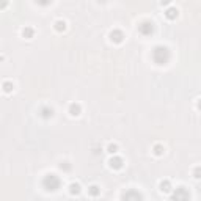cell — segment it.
<instances>
[{
    "label": "cell",
    "mask_w": 201,
    "mask_h": 201,
    "mask_svg": "<svg viewBox=\"0 0 201 201\" xmlns=\"http://www.w3.org/2000/svg\"><path fill=\"white\" fill-rule=\"evenodd\" d=\"M152 58H154V61H156V63H159V64L167 63V60L170 58L168 49H167V47H162V46L156 47V49H154V52H152Z\"/></svg>",
    "instance_id": "1"
},
{
    "label": "cell",
    "mask_w": 201,
    "mask_h": 201,
    "mask_svg": "<svg viewBox=\"0 0 201 201\" xmlns=\"http://www.w3.org/2000/svg\"><path fill=\"white\" fill-rule=\"evenodd\" d=\"M44 187L47 189V190H55V189H58L60 185V179L57 177L55 175H47L44 177Z\"/></svg>",
    "instance_id": "2"
},
{
    "label": "cell",
    "mask_w": 201,
    "mask_h": 201,
    "mask_svg": "<svg viewBox=\"0 0 201 201\" xmlns=\"http://www.w3.org/2000/svg\"><path fill=\"white\" fill-rule=\"evenodd\" d=\"M189 198H190V195H189V192L185 190L184 187H179L176 189L175 195H173V201H189Z\"/></svg>",
    "instance_id": "3"
},
{
    "label": "cell",
    "mask_w": 201,
    "mask_h": 201,
    "mask_svg": "<svg viewBox=\"0 0 201 201\" xmlns=\"http://www.w3.org/2000/svg\"><path fill=\"white\" fill-rule=\"evenodd\" d=\"M123 201H141V195L135 190H129L127 193H124Z\"/></svg>",
    "instance_id": "4"
},
{
    "label": "cell",
    "mask_w": 201,
    "mask_h": 201,
    "mask_svg": "<svg viewBox=\"0 0 201 201\" xmlns=\"http://www.w3.org/2000/svg\"><path fill=\"white\" fill-rule=\"evenodd\" d=\"M109 164H110V167H112V168L119 170V168L123 167V159H119V157H112Z\"/></svg>",
    "instance_id": "5"
},
{
    "label": "cell",
    "mask_w": 201,
    "mask_h": 201,
    "mask_svg": "<svg viewBox=\"0 0 201 201\" xmlns=\"http://www.w3.org/2000/svg\"><path fill=\"white\" fill-rule=\"evenodd\" d=\"M138 28H140V32L143 35H149L151 32H152V24H149V22H143Z\"/></svg>",
    "instance_id": "6"
},
{
    "label": "cell",
    "mask_w": 201,
    "mask_h": 201,
    "mask_svg": "<svg viewBox=\"0 0 201 201\" xmlns=\"http://www.w3.org/2000/svg\"><path fill=\"white\" fill-rule=\"evenodd\" d=\"M110 38H112V41H115V42H121L123 41V33L119 32V30H113V32L110 33Z\"/></svg>",
    "instance_id": "7"
},
{
    "label": "cell",
    "mask_w": 201,
    "mask_h": 201,
    "mask_svg": "<svg viewBox=\"0 0 201 201\" xmlns=\"http://www.w3.org/2000/svg\"><path fill=\"white\" fill-rule=\"evenodd\" d=\"M69 113H71L72 116L80 115V105H77V104H71V107H69Z\"/></svg>",
    "instance_id": "8"
},
{
    "label": "cell",
    "mask_w": 201,
    "mask_h": 201,
    "mask_svg": "<svg viewBox=\"0 0 201 201\" xmlns=\"http://www.w3.org/2000/svg\"><path fill=\"white\" fill-rule=\"evenodd\" d=\"M160 190L162 192H170V190H171L170 181H162V182H160Z\"/></svg>",
    "instance_id": "9"
},
{
    "label": "cell",
    "mask_w": 201,
    "mask_h": 201,
    "mask_svg": "<svg viewBox=\"0 0 201 201\" xmlns=\"http://www.w3.org/2000/svg\"><path fill=\"white\" fill-rule=\"evenodd\" d=\"M64 28H66V22H64V21H57V22H55V30H58V32H63Z\"/></svg>",
    "instance_id": "10"
},
{
    "label": "cell",
    "mask_w": 201,
    "mask_h": 201,
    "mask_svg": "<svg viewBox=\"0 0 201 201\" xmlns=\"http://www.w3.org/2000/svg\"><path fill=\"white\" fill-rule=\"evenodd\" d=\"M69 192H71L72 195H77V193L80 192V185L79 184H71L69 185Z\"/></svg>",
    "instance_id": "11"
},
{
    "label": "cell",
    "mask_w": 201,
    "mask_h": 201,
    "mask_svg": "<svg viewBox=\"0 0 201 201\" xmlns=\"http://www.w3.org/2000/svg\"><path fill=\"white\" fill-rule=\"evenodd\" d=\"M165 14H167V17H168V19H175V17L177 16V10H175V8H170Z\"/></svg>",
    "instance_id": "12"
},
{
    "label": "cell",
    "mask_w": 201,
    "mask_h": 201,
    "mask_svg": "<svg viewBox=\"0 0 201 201\" xmlns=\"http://www.w3.org/2000/svg\"><path fill=\"white\" fill-rule=\"evenodd\" d=\"M22 33H24L25 38H32V36H33V28L27 27V28H24V32H22Z\"/></svg>",
    "instance_id": "13"
},
{
    "label": "cell",
    "mask_w": 201,
    "mask_h": 201,
    "mask_svg": "<svg viewBox=\"0 0 201 201\" xmlns=\"http://www.w3.org/2000/svg\"><path fill=\"white\" fill-rule=\"evenodd\" d=\"M99 189L98 187H96V185H91V187H90V193H91V195L93 196H96V195H99Z\"/></svg>",
    "instance_id": "14"
},
{
    "label": "cell",
    "mask_w": 201,
    "mask_h": 201,
    "mask_svg": "<svg viewBox=\"0 0 201 201\" xmlns=\"http://www.w3.org/2000/svg\"><path fill=\"white\" fill-rule=\"evenodd\" d=\"M193 176H195L196 179H201V167H196L193 170Z\"/></svg>",
    "instance_id": "15"
},
{
    "label": "cell",
    "mask_w": 201,
    "mask_h": 201,
    "mask_svg": "<svg viewBox=\"0 0 201 201\" xmlns=\"http://www.w3.org/2000/svg\"><path fill=\"white\" fill-rule=\"evenodd\" d=\"M107 151H109L110 154H115V152L118 151V146H116V145H112V143H110V145H109V148H107Z\"/></svg>",
    "instance_id": "16"
},
{
    "label": "cell",
    "mask_w": 201,
    "mask_h": 201,
    "mask_svg": "<svg viewBox=\"0 0 201 201\" xmlns=\"http://www.w3.org/2000/svg\"><path fill=\"white\" fill-rule=\"evenodd\" d=\"M154 152L157 154V156H160L162 152H164V148H162L160 145H157V146H154Z\"/></svg>",
    "instance_id": "17"
},
{
    "label": "cell",
    "mask_w": 201,
    "mask_h": 201,
    "mask_svg": "<svg viewBox=\"0 0 201 201\" xmlns=\"http://www.w3.org/2000/svg\"><path fill=\"white\" fill-rule=\"evenodd\" d=\"M50 115H52V110H49V109H42V116H44V118L50 116Z\"/></svg>",
    "instance_id": "18"
},
{
    "label": "cell",
    "mask_w": 201,
    "mask_h": 201,
    "mask_svg": "<svg viewBox=\"0 0 201 201\" xmlns=\"http://www.w3.org/2000/svg\"><path fill=\"white\" fill-rule=\"evenodd\" d=\"M3 88H5V91L8 93V91H11V88H13V85H11L10 82H5V83H3Z\"/></svg>",
    "instance_id": "19"
},
{
    "label": "cell",
    "mask_w": 201,
    "mask_h": 201,
    "mask_svg": "<svg viewBox=\"0 0 201 201\" xmlns=\"http://www.w3.org/2000/svg\"><path fill=\"white\" fill-rule=\"evenodd\" d=\"M198 109L201 110V99H200V102H198Z\"/></svg>",
    "instance_id": "20"
}]
</instances>
